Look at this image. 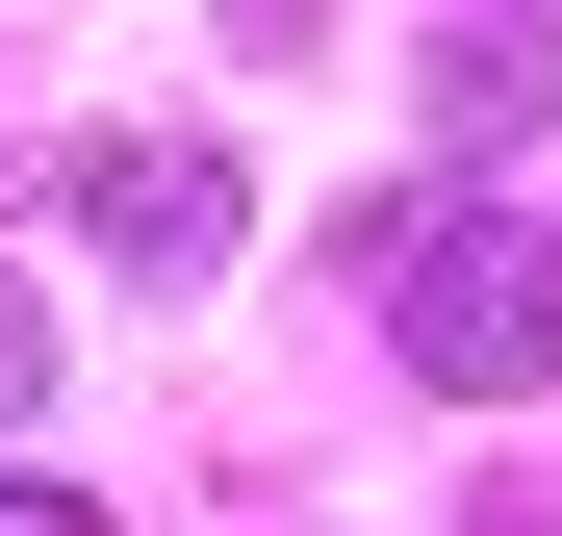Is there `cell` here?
<instances>
[{
  "instance_id": "cell-1",
  "label": "cell",
  "mask_w": 562,
  "mask_h": 536,
  "mask_svg": "<svg viewBox=\"0 0 562 536\" xmlns=\"http://www.w3.org/2000/svg\"><path fill=\"white\" fill-rule=\"evenodd\" d=\"M384 332H409L435 409H537V384H562V230H512V205L409 230V255H384Z\"/></svg>"
},
{
  "instance_id": "cell-2",
  "label": "cell",
  "mask_w": 562,
  "mask_h": 536,
  "mask_svg": "<svg viewBox=\"0 0 562 536\" xmlns=\"http://www.w3.org/2000/svg\"><path fill=\"white\" fill-rule=\"evenodd\" d=\"M77 230H103L128 282H231V153H179V128H128V153H77Z\"/></svg>"
},
{
  "instance_id": "cell-3",
  "label": "cell",
  "mask_w": 562,
  "mask_h": 536,
  "mask_svg": "<svg viewBox=\"0 0 562 536\" xmlns=\"http://www.w3.org/2000/svg\"><path fill=\"white\" fill-rule=\"evenodd\" d=\"M435 128H460V153L562 128V26H537V0H460V26H435Z\"/></svg>"
},
{
  "instance_id": "cell-4",
  "label": "cell",
  "mask_w": 562,
  "mask_h": 536,
  "mask_svg": "<svg viewBox=\"0 0 562 536\" xmlns=\"http://www.w3.org/2000/svg\"><path fill=\"white\" fill-rule=\"evenodd\" d=\"M26 409H52V307L0 282V434H26Z\"/></svg>"
},
{
  "instance_id": "cell-5",
  "label": "cell",
  "mask_w": 562,
  "mask_h": 536,
  "mask_svg": "<svg viewBox=\"0 0 562 536\" xmlns=\"http://www.w3.org/2000/svg\"><path fill=\"white\" fill-rule=\"evenodd\" d=\"M0 536H103V511H77V486H0Z\"/></svg>"
}]
</instances>
